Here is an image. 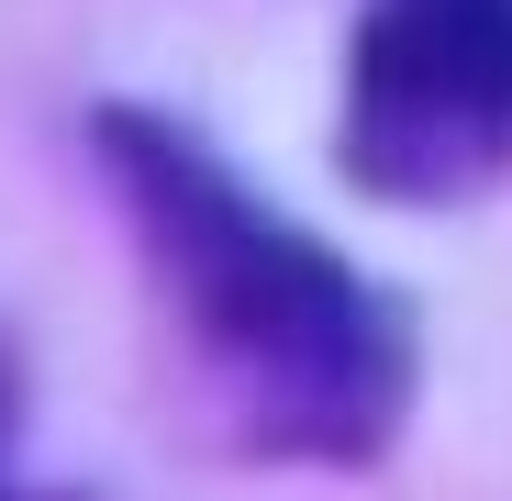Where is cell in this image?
Segmentation results:
<instances>
[{"label":"cell","mask_w":512,"mask_h":501,"mask_svg":"<svg viewBox=\"0 0 512 501\" xmlns=\"http://www.w3.org/2000/svg\"><path fill=\"white\" fill-rule=\"evenodd\" d=\"M101 167L145 245L201 412L245 457H379L412 390L401 312L301 223H279L223 156L156 112H101Z\"/></svg>","instance_id":"1"},{"label":"cell","mask_w":512,"mask_h":501,"mask_svg":"<svg viewBox=\"0 0 512 501\" xmlns=\"http://www.w3.org/2000/svg\"><path fill=\"white\" fill-rule=\"evenodd\" d=\"M512 167V0H368L346 67V179L368 201H479Z\"/></svg>","instance_id":"2"},{"label":"cell","mask_w":512,"mask_h":501,"mask_svg":"<svg viewBox=\"0 0 512 501\" xmlns=\"http://www.w3.org/2000/svg\"><path fill=\"white\" fill-rule=\"evenodd\" d=\"M12 424H23V368H12V346H0V446H12Z\"/></svg>","instance_id":"3"}]
</instances>
